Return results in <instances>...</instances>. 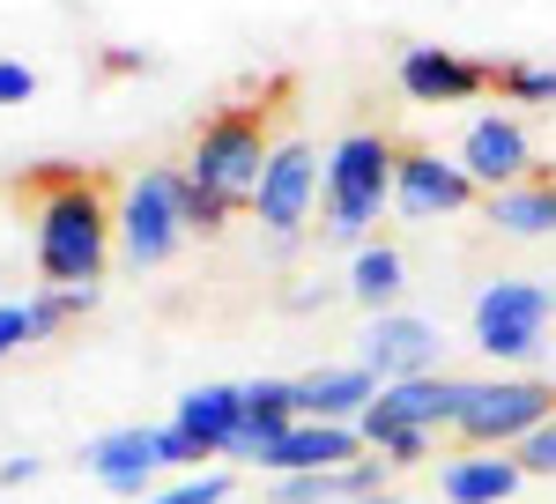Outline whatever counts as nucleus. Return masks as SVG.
<instances>
[{"label":"nucleus","mask_w":556,"mask_h":504,"mask_svg":"<svg viewBox=\"0 0 556 504\" xmlns=\"http://www.w3.org/2000/svg\"><path fill=\"white\" fill-rule=\"evenodd\" d=\"M112 201L89 171H45L38 215H30V260H38V290H104L112 267Z\"/></svg>","instance_id":"f257e3e1"},{"label":"nucleus","mask_w":556,"mask_h":504,"mask_svg":"<svg viewBox=\"0 0 556 504\" xmlns=\"http://www.w3.org/2000/svg\"><path fill=\"white\" fill-rule=\"evenodd\" d=\"M393 156L401 141H386L371 126H349L319 164V238L327 245H371L379 215H393Z\"/></svg>","instance_id":"f03ea898"},{"label":"nucleus","mask_w":556,"mask_h":504,"mask_svg":"<svg viewBox=\"0 0 556 504\" xmlns=\"http://www.w3.org/2000/svg\"><path fill=\"white\" fill-rule=\"evenodd\" d=\"M267 149H275V112H267V104H223V112H208V119L193 126L186 156H178V178L245 215Z\"/></svg>","instance_id":"7ed1b4c3"},{"label":"nucleus","mask_w":556,"mask_h":504,"mask_svg":"<svg viewBox=\"0 0 556 504\" xmlns=\"http://www.w3.org/2000/svg\"><path fill=\"white\" fill-rule=\"evenodd\" d=\"M112 238L134 275H156L186 252V178L178 164H141L112 201Z\"/></svg>","instance_id":"20e7f679"},{"label":"nucleus","mask_w":556,"mask_h":504,"mask_svg":"<svg viewBox=\"0 0 556 504\" xmlns=\"http://www.w3.org/2000/svg\"><path fill=\"white\" fill-rule=\"evenodd\" d=\"M556 416V378L534 371H497V378H468V401L453 416L460 453H513L527 430H542Z\"/></svg>","instance_id":"39448f33"},{"label":"nucleus","mask_w":556,"mask_h":504,"mask_svg":"<svg viewBox=\"0 0 556 504\" xmlns=\"http://www.w3.org/2000/svg\"><path fill=\"white\" fill-rule=\"evenodd\" d=\"M549 327H556V297L534 275H497L468 304V335L490 364H534L549 349Z\"/></svg>","instance_id":"423d86ee"},{"label":"nucleus","mask_w":556,"mask_h":504,"mask_svg":"<svg viewBox=\"0 0 556 504\" xmlns=\"http://www.w3.org/2000/svg\"><path fill=\"white\" fill-rule=\"evenodd\" d=\"M319 149L304 141V134H282L275 149H267V164H260V186H253V223L275 238L282 252H298V238L312 230V215H319Z\"/></svg>","instance_id":"0eeeda50"},{"label":"nucleus","mask_w":556,"mask_h":504,"mask_svg":"<svg viewBox=\"0 0 556 504\" xmlns=\"http://www.w3.org/2000/svg\"><path fill=\"white\" fill-rule=\"evenodd\" d=\"M393 83H401L408 104H424V112L482 104V97L497 89V60H475V52H453V45H401Z\"/></svg>","instance_id":"6e6552de"},{"label":"nucleus","mask_w":556,"mask_h":504,"mask_svg":"<svg viewBox=\"0 0 556 504\" xmlns=\"http://www.w3.org/2000/svg\"><path fill=\"white\" fill-rule=\"evenodd\" d=\"M460 401H468V378L460 371H424V378H393V386H379V401L356 416V438L364 445H379L386 430H453V416H460Z\"/></svg>","instance_id":"1a4fd4ad"},{"label":"nucleus","mask_w":556,"mask_h":504,"mask_svg":"<svg viewBox=\"0 0 556 504\" xmlns=\"http://www.w3.org/2000/svg\"><path fill=\"white\" fill-rule=\"evenodd\" d=\"M356 364L379 378V386L445 371V335H438V319L408 312V304H393V312H371V319H364V335H356Z\"/></svg>","instance_id":"9d476101"},{"label":"nucleus","mask_w":556,"mask_h":504,"mask_svg":"<svg viewBox=\"0 0 556 504\" xmlns=\"http://www.w3.org/2000/svg\"><path fill=\"white\" fill-rule=\"evenodd\" d=\"M468 209H482V186L460 171V156H438V149L393 156V215L401 223H438V215H468Z\"/></svg>","instance_id":"9b49d317"},{"label":"nucleus","mask_w":556,"mask_h":504,"mask_svg":"<svg viewBox=\"0 0 556 504\" xmlns=\"http://www.w3.org/2000/svg\"><path fill=\"white\" fill-rule=\"evenodd\" d=\"M83 475L97 490H112L119 504L149 497L156 482H172L164 461H156V423H112V430H97L83 445Z\"/></svg>","instance_id":"f8f14e48"},{"label":"nucleus","mask_w":556,"mask_h":504,"mask_svg":"<svg viewBox=\"0 0 556 504\" xmlns=\"http://www.w3.org/2000/svg\"><path fill=\"white\" fill-rule=\"evenodd\" d=\"M453 156H460V171H468L482 193H497V186H513V178L534 171V134H527L519 112H475Z\"/></svg>","instance_id":"ddd939ff"},{"label":"nucleus","mask_w":556,"mask_h":504,"mask_svg":"<svg viewBox=\"0 0 556 504\" xmlns=\"http://www.w3.org/2000/svg\"><path fill=\"white\" fill-rule=\"evenodd\" d=\"M260 482H267V490H260L267 504H356V497H379V490H393V467H386L379 453H364V461H349V467L260 475Z\"/></svg>","instance_id":"4468645a"},{"label":"nucleus","mask_w":556,"mask_h":504,"mask_svg":"<svg viewBox=\"0 0 556 504\" xmlns=\"http://www.w3.org/2000/svg\"><path fill=\"white\" fill-rule=\"evenodd\" d=\"M482 223L497 230V238H519V245H534V238H556V171L534 164L527 178L513 186H497V193H482Z\"/></svg>","instance_id":"2eb2a0df"},{"label":"nucleus","mask_w":556,"mask_h":504,"mask_svg":"<svg viewBox=\"0 0 556 504\" xmlns=\"http://www.w3.org/2000/svg\"><path fill=\"white\" fill-rule=\"evenodd\" d=\"M172 423L208 453L215 467H223V445H230V430L245 423V386H230V378H201V386H186L178 393V408H172Z\"/></svg>","instance_id":"dca6fc26"},{"label":"nucleus","mask_w":556,"mask_h":504,"mask_svg":"<svg viewBox=\"0 0 556 504\" xmlns=\"http://www.w3.org/2000/svg\"><path fill=\"white\" fill-rule=\"evenodd\" d=\"M371 445L356 438V423H290L282 438H275V453L260 475H312V467H349L364 461Z\"/></svg>","instance_id":"f3484780"},{"label":"nucleus","mask_w":556,"mask_h":504,"mask_svg":"<svg viewBox=\"0 0 556 504\" xmlns=\"http://www.w3.org/2000/svg\"><path fill=\"white\" fill-rule=\"evenodd\" d=\"M527 467L513 453H445L438 461V504H513Z\"/></svg>","instance_id":"a211bd4d"},{"label":"nucleus","mask_w":556,"mask_h":504,"mask_svg":"<svg viewBox=\"0 0 556 504\" xmlns=\"http://www.w3.org/2000/svg\"><path fill=\"white\" fill-rule=\"evenodd\" d=\"M379 401V378L364 364H319L298 378V423H356Z\"/></svg>","instance_id":"6ab92c4d"},{"label":"nucleus","mask_w":556,"mask_h":504,"mask_svg":"<svg viewBox=\"0 0 556 504\" xmlns=\"http://www.w3.org/2000/svg\"><path fill=\"white\" fill-rule=\"evenodd\" d=\"M401 290H408V260L393 245H356V260H349V282H342V297H356L364 312H393L401 304Z\"/></svg>","instance_id":"aec40b11"},{"label":"nucleus","mask_w":556,"mask_h":504,"mask_svg":"<svg viewBox=\"0 0 556 504\" xmlns=\"http://www.w3.org/2000/svg\"><path fill=\"white\" fill-rule=\"evenodd\" d=\"M230 497H238V467H201V475L156 482L149 497H134V504H230Z\"/></svg>","instance_id":"412c9836"},{"label":"nucleus","mask_w":556,"mask_h":504,"mask_svg":"<svg viewBox=\"0 0 556 504\" xmlns=\"http://www.w3.org/2000/svg\"><path fill=\"white\" fill-rule=\"evenodd\" d=\"M97 297L104 290H38L30 297V327H38V341H60L83 312H97Z\"/></svg>","instance_id":"4be33fe9"},{"label":"nucleus","mask_w":556,"mask_h":504,"mask_svg":"<svg viewBox=\"0 0 556 504\" xmlns=\"http://www.w3.org/2000/svg\"><path fill=\"white\" fill-rule=\"evenodd\" d=\"M497 89L513 97V104H534V112H549L556 104V60H497Z\"/></svg>","instance_id":"5701e85b"},{"label":"nucleus","mask_w":556,"mask_h":504,"mask_svg":"<svg viewBox=\"0 0 556 504\" xmlns=\"http://www.w3.org/2000/svg\"><path fill=\"white\" fill-rule=\"evenodd\" d=\"M371 453H379V461L393 467V475H408V467H430L438 438H430V430H386V438L371 445Z\"/></svg>","instance_id":"b1692460"},{"label":"nucleus","mask_w":556,"mask_h":504,"mask_svg":"<svg viewBox=\"0 0 556 504\" xmlns=\"http://www.w3.org/2000/svg\"><path fill=\"white\" fill-rule=\"evenodd\" d=\"M230 223H238L230 201H215V193H201V186H186V238H223Z\"/></svg>","instance_id":"393cba45"},{"label":"nucleus","mask_w":556,"mask_h":504,"mask_svg":"<svg viewBox=\"0 0 556 504\" xmlns=\"http://www.w3.org/2000/svg\"><path fill=\"white\" fill-rule=\"evenodd\" d=\"M156 461H164V475H201V467H215L178 423H156Z\"/></svg>","instance_id":"a878e982"},{"label":"nucleus","mask_w":556,"mask_h":504,"mask_svg":"<svg viewBox=\"0 0 556 504\" xmlns=\"http://www.w3.org/2000/svg\"><path fill=\"white\" fill-rule=\"evenodd\" d=\"M513 461L527 467V475H556V416L542 423V430H527V438H519V445H513Z\"/></svg>","instance_id":"bb28decb"},{"label":"nucleus","mask_w":556,"mask_h":504,"mask_svg":"<svg viewBox=\"0 0 556 504\" xmlns=\"http://www.w3.org/2000/svg\"><path fill=\"white\" fill-rule=\"evenodd\" d=\"M38 341V327H30V297L23 304H0V364L15 356V349H30Z\"/></svg>","instance_id":"cd10ccee"},{"label":"nucleus","mask_w":556,"mask_h":504,"mask_svg":"<svg viewBox=\"0 0 556 504\" xmlns=\"http://www.w3.org/2000/svg\"><path fill=\"white\" fill-rule=\"evenodd\" d=\"M30 97H38V67H23V60L0 52V112L8 104H30Z\"/></svg>","instance_id":"c85d7f7f"},{"label":"nucleus","mask_w":556,"mask_h":504,"mask_svg":"<svg viewBox=\"0 0 556 504\" xmlns=\"http://www.w3.org/2000/svg\"><path fill=\"white\" fill-rule=\"evenodd\" d=\"M38 475H45V453L23 445V453H8V461H0V490H30Z\"/></svg>","instance_id":"c756f323"},{"label":"nucleus","mask_w":556,"mask_h":504,"mask_svg":"<svg viewBox=\"0 0 556 504\" xmlns=\"http://www.w3.org/2000/svg\"><path fill=\"white\" fill-rule=\"evenodd\" d=\"M342 290H327V282H298V290H282V312H327Z\"/></svg>","instance_id":"7c9ffc66"},{"label":"nucleus","mask_w":556,"mask_h":504,"mask_svg":"<svg viewBox=\"0 0 556 504\" xmlns=\"http://www.w3.org/2000/svg\"><path fill=\"white\" fill-rule=\"evenodd\" d=\"M104 67H112V75H149L156 60H149V52H104Z\"/></svg>","instance_id":"2f4dec72"},{"label":"nucleus","mask_w":556,"mask_h":504,"mask_svg":"<svg viewBox=\"0 0 556 504\" xmlns=\"http://www.w3.org/2000/svg\"><path fill=\"white\" fill-rule=\"evenodd\" d=\"M356 504H408V497H393V490H379V497H356Z\"/></svg>","instance_id":"473e14b6"},{"label":"nucleus","mask_w":556,"mask_h":504,"mask_svg":"<svg viewBox=\"0 0 556 504\" xmlns=\"http://www.w3.org/2000/svg\"><path fill=\"white\" fill-rule=\"evenodd\" d=\"M549 297H556V282H549Z\"/></svg>","instance_id":"72a5a7b5"}]
</instances>
